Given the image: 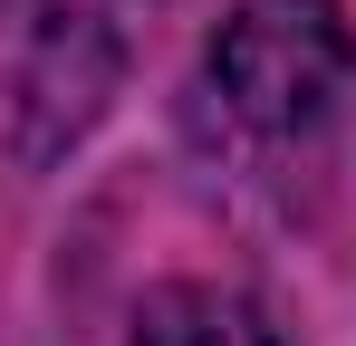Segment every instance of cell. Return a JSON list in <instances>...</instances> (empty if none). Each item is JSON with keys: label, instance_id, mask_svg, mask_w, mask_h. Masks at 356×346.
Wrapping results in <instances>:
<instances>
[{"label": "cell", "instance_id": "1", "mask_svg": "<svg viewBox=\"0 0 356 346\" xmlns=\"http://www.w3.org/2000/svg\"><path fill=\"white\" fill-rule=\"evenodd\" d=\"M154 29V0H0V115L29 164L67 154Z\"/></svg>", "mask_w": 356, "mask_h": 346}, {"label": "cell", "instance_id": "3", "mask_svg": "<svg viewBox=\"0 0 356 346\" xmlns=\"http://www.w3.org/2000/svg\"><path fill=\"white\" fill-rule=\"evenodd\" d=\"M135 346H289V337H280V318H270L250 288L164 279L145 308H135Z\"/></svg>", "mask_w": 356, "mask_h": 346}, {"label": "cell", "instance_id": "2", "mask_svg": "<svg viewBox=\"0 0 356 346\" xmlns=\"http://www.w3.org/2000/svg\"><path fill=\"white\" fill-rule=\"evenodd\" d=\"M202 77H212V97H222V115L241 135H260V145L318 135L356 77L347 0H241L212 29Z\"/></svg>", "mask_w": 356, "mask_h": 346}]
</instances>
